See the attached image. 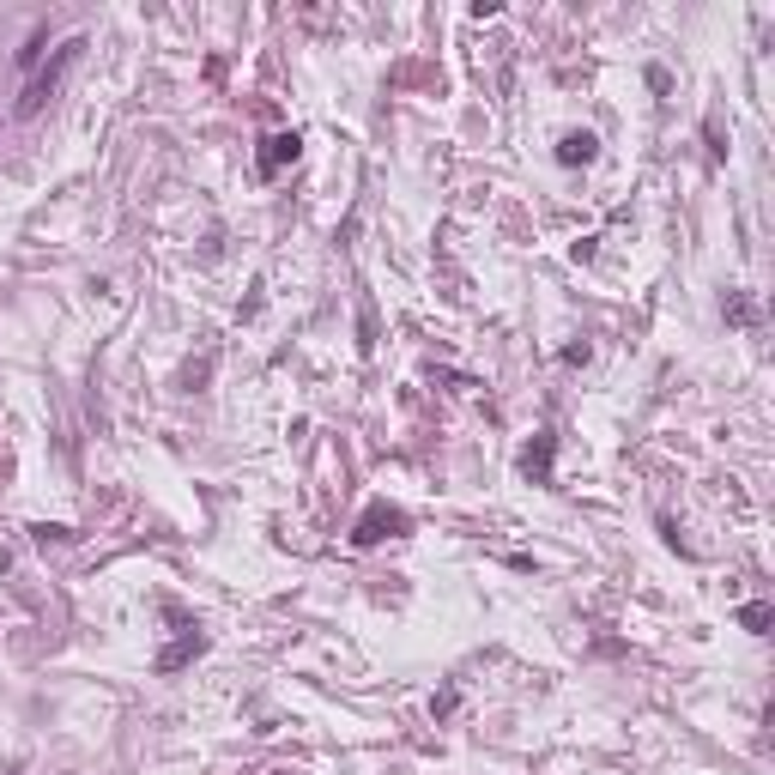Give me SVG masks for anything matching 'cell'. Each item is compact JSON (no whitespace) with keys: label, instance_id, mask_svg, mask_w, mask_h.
Returning <instances> with one entry per match:
<instances>
[{"label":"cell","instance_id":"obj_1","mask_svg":"<svg viewBox=\"0 0 775 775\" xmlns=\"http://www.w3.org/2000/svg\"><path fill=\"white\" fill-rule=\"evenodd\" d=\"M79 55H85V37H67L61 49L49 55V67H42L37 79H31V85H24V91H19V103H13V109H19L24 122H31V116H37L42 103L55 98V91H61V79H67V73H73V61H79Z\"/></svg>","mask_w":775,"mask_h":775},{"label":"cell","instance_id":"obj_2","mask_svg":"<svg viewBox=\"0 0 775 775\" xmlns=\"http://www.w3.org/2000/svg\"><path fill=\"white\" fill-rule=\"evenodd\" d=\"M412 521L406 509H394V503H369L364 515H358V528H351V546H382V539H400Z\"/></svg>","mask_w":775,"mask_h":775},{"label":"cell","instance_id":"obj_3","mask_svg":"<svg viewBox=\"0 0 775 775\" xmlns=\"http://www.w3.org/2000/svg\"><path fill=\"white\" fill-rule=\"evenodd\" d=\"M297 152H303V140H297V134H266L261 152H255V176H261V182H273L285 163H297Z\"/></svg>","mask_w":775,"mask_h":775},{"label":"cell","instance_id":"obj_4","mask_svg":"<svg viewBox=\"0 0 775 775\" xmlns=\"http://www.w3.org/2000/svg\"><path fill=\"white\" fill-rule=\"evenodd\" d=\"M551 454H557V436H551V430H539L528 449H521V479H533V485H551Z\"/></svg>","mask_w":775,"mask_h":775},{"label":"cell","instance_id":"obj_5","mask_svg":"<svg viewBox=\"0 0 775 775\" xmlns=\"http://www.w3.org/2000/svg\"><path fill=\"white\" fill-rule=\"evenodd\" d=\"M201 649H206V636H201V630H182L176 642H170V649H158V660H152V667H158V673H182V667H188V660H194Z\"/></svg>","mask_w":775,"mask_h":775},{"label":"cell","instance_id":"obj_6","mask_svg":"<svg viewBox=\"0 0 775 775\" xmlns=\"http://www.w3.org/2000/svg\"><path fill=\"white\" fill-rule=\"evenodd\" d=\"M593 152H600V140H593L588 127H575V134H564V140H557V163H593Z\"/></svg>","mask_w":775,"mask_h":775},{"label":"cell","instance_id":"obj_7","mask_svg":"<svg viewBox=\"0 0 775 775\" xmlns=\"http://www.w3.org/2000/svg\"><path fill=\"white\" fill-rule=\"evenodd\" d=\"M770 624H775V612L763 606V600H745V606H739V630H752V636H770Z\"/></svg>","mask_w":775,"mask_h":775},{"label":"cell","instance_id":"obj_8","mask_svg":"<svg viewBox=\"0 0 775 775\" xmlns=\"http://www.w3.org/2000/svg\"><path fill=\"white\" fill-rule=\"evenodd\" d=\"M721 315H727L733 327H752V322H757V303L745 297V291H727V303H721Z\"/></svg>","mask_w":775,"mask_h":775},{"label":"cell","instance_id":"obj_9","mask_svg":"<svg viewBox=\"0 0 775 775\" xmlns=\"http://www.w3.org/2000/svg\"><path fill=\"white\" fill-rule=\"evenodd\" d=\"M358 351H376V309H358Z\"/></svg>","mask_w":775,"mask_h":775},{"label":"cell","instance_id":"obj_10","mask_svg":"<svg viewBox=\"0 0 775 775\" xmlns=\"http://www.w3.org/2000/svg\"><path fill=\"white\" fill-rule=\"evenodd\" d=\"M31 539H37V546H67V539H73V528H49V521H37V528H31Z\"/></svg>","mask_w":775,"mask_h":775},{"label":"cell","instance_id":"obj_11","mask_svg":"<svg viewBox=\"0 0 775 775\" xmlns=\"http://www.w3.org/2000/svg\"><path fill=\"white\" fill-rule=\"evenodd\" d=\"M42 49H49V37L37 31V37H31V42L19 49V67H37V61H42Z\"/></svg>","mask_w":775,"mask_h":775},{"label":"cell","instance_id":"obj_12","mask_svg":"<svg viewBox=\"0 0 775 775\" xmlns=\"http://www.w3.org/2000/svg\"><path fill=\"white\" fill-rule=\"evenodd\" d=\"M206 376H212V358H201V364H188V369H182V388L194 394V388H201Z\"/></svg>","mask_w":775,"mask_h":775},{"label":"cell","instance_id":"obj_13","mask_svg":"<svg viewBox=\"0 0 775 775\" xmlns=\"http://www.w3.org/2000/svg\"><path fill=\"white\" fill-rule=\"evenodd\" d=\"M703 134H709V152H714V158H727V140H721V116H709V122H703Z\"/></svg>","mask_w":775,"mask_h":775},{"label":"cell","instance_id":"obj_14","mask_svg":"<svg viewBox=\"0 0 775 775\" xmlns=\"http://www.w3.org/2000/svg\"><path fill=\"white\" fill-rule=\"evenodd\" d=\"M588 358H593L588 340H582V346H564V364H588Z\"/></svg>","mask_w":775,"mask_h":775},{"label":"cell","instance_id":"obj_15","mask_svg":"<svg viewBox=\"0 0 775 775\" xmlns=\"http://www.w3.org/2000/svg\"><path fill=\"white\" fill-rule=\"evenodd\" d=\"M0 775H19V770H0Z\"/></svg>","mask_w":775,"mask_h":775}]
</instances>
